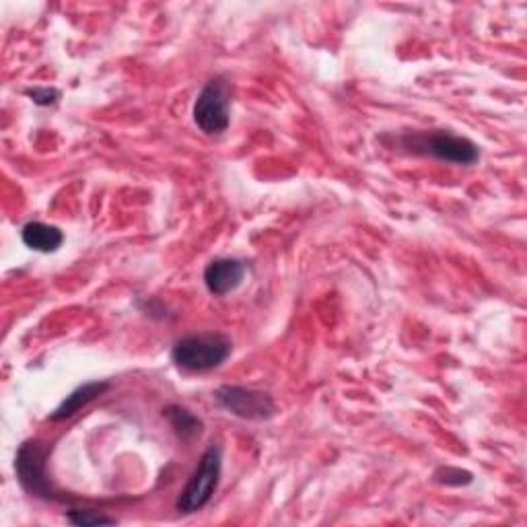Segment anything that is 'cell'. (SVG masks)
Instances as JSON below:
<instances>
[{"mask_svg": "<svg viewBox=\"0 0 527 527\" xmlns=\"http://www.w3.org/2000/svg\"><path fill=\"white\" fill-rule=\"evenodd\" d=\"M233 350L231 340L219 332H206L175 342L171 359L184 371L204 373L221 367Z\"/></svg>", "mask_w": 527, "mask_h": 527, "instance_id": "6da1fadb", "label": "cell"}, {"mask_svg": "<svg viewBox=\"0 0 527 527\" xmlns=\"http://www.w3.org/2000/svg\"><path fill=\"white\" fill-rule=\"evenodd\" d=\"M404 149L416 155H431L435 159L455 163V165H472L480 159L478 147L464 136H455L445 130L431 132H414L402 138Z\"/></svg>", "mask_w": 527, "mask_h": 527, "instance_id": "7a4b0ae2", "label": "cell"}, {"mask_svg": "<svg viewBox=\"0 0 527 527\" xmlns=\"http://www.w3.org/2000/svg\"><path fill=\"white\" fill-rule=\"evenodd\" d=\"M221 468H223L221 447L217 445L208 447L198 462V468L190 476L186 488L182 490L178 503H175L180 513H196L210 503L221 480Z\"/></svg>", "mask_w": 527, "mask_h": 527, "instance_id": "3957f363", "label": "cell"}, {"mask_svg": "<svg viewBox=\"0 0 527 527\" xmlns=\"http://www.w3.org/2000/svg\"><path fill=\"white\" fill-rule=\"evenodd\" d=\"M15 472L25 493L44 501H54L56 493L48 478V449L42 441H25L15 458Z\"/></svg>", "mask_w": 527, "mask_h": 527, "instance_id": "277c9868", "label": "cell"}, {"mask_svg": "<svg viewBox=\"0 0 527 527\" xmlns=\"http://www.w3.org/2000/svg\"><path fill=\"white\" fill-rule=\"evenodd\" d=\"M231 89L223 79L210 81L194 103V122L204 134H221L229 128Z\"/></svg>", "mask_w": 527, "mask_h": 527, "instance_id": "5b68a950", "label": "cell"}, {"mask_svg": "<svg viewBox=\"0 0 527 527\" xmlns=\"http://www.w3.org/2000/svg\"><path fill=\"white\" fill-rule=\"evenodd\" d=\"M215 400L221 408L243 420H268L276 412V404L268 394L241 385H223L215 392Z\"/></svg>", "mask_w": 527, "mask_h": 527, "instance_id": "8992f818", "label": "cell"}, {"mask_svg": "<svg viewBox=\"0 0 527 527\" xmlns=\"http://www.w3.org/2000/svg\"><path fill=\"white\" fill-rule=\"evenodd\" d=\"M243 276H245V264L241 260L217 258L204 270V285L213 295L225 297L243 283Z\"/></svg>", "mask_w": 527, "mask_h": 527, "instance_id": "52a82bcc", "label": "cell"}, {"mask_svg": "<svg viewBox=\"0 0 527 527\" xmlns=\"http://www.w3.org/2000/svg\"><path fill=\"white\" fill-rule=\"evenodd\" d=\"M108 390H110V383L108 381H91V383L81 385V388H77L73 394H68L62 400V404L54 410V414L50 416V420L58 423V420H66L70 416H75L81 408H85L87 404H91L95 398L103 396Z\"/></svg>", "mask_w": 527, "mask_h": 527, "instance_id": "ba28073f", "label": "cell"}, {"mask_svg": "<svg viewBox=\"0 0 527 527\" xmlns=\"http://www.w3.org/2000/svg\"><path fill=\"white\" fill-rule=\"evenodd\" d=\"M21 239L33 252H42V254H52L58 252L60 245L64 241V235L58 227L46 225V223H27L21 229Z\"/></svg>", "mask_w": 527, "mask_h": 527, "instance_id": "9c48e42d", "label": "cell"}, {"mask_svg": "<svg viewBox=\"0 0 527 527\" xmlns=\"http://www.w3.org/2000/svg\"><path fill=\"white\" fill-rule=\"evenodd\" d=\"M163 416L169 420V425L173 427V431L178 433V437H182L184 441H192L196 437L202 435V420L190 412L188 408L180 406V404H171L167 408H163Z\"/></svg>", "mask_w": 527, "mask_h": 527, "instance_id": "30bf717a", "label": "cell"}, {"mask_svg": "<svg viewBox=\"0 0 527 527\" xmlns=\"http://www.w3.org/2000/svg\"><path fill=\"white\" fill-rule=\"evenodd\" d=\"M66 519H68V523H73V525H83V527L112 525V523H116L114 517L101 515L99 511H93V509H73V511H68V513H66Z\"/></svg>", "mask_w": 527, "mask_h": 527, "instance_id": "8fae6325", "label": "cell"}, {"mask_svg": "<svg viewBox=\"0 0 527 527\" xmlns=\"http://www.w3.org/2000/svg\"><path fill=\"white\" fill-rule=\"evenodd\" d=\"M435 482L439 484H445V486H466V484H472L474 476L466 470H460V468H439L435 472Z\"/></svg>", "mask_w": 527, "mask_h": 527, "instance_id": "7c38bea8", "label": "cell"}, {"mask_svg": "<svg viewBox=\"0 0 527 527\" xmlns=\"http://www.w3.org/2000/svg\"><path fill=\"white\" fill-rule=\"evenodd\" d=\"M25 95L35 103V105H54L60 99V91L58 89H50V87H35V89H27Z\"/></svg>", "mask_w": 527, "mask_h": 527, "instance_id": "4fadbf2b", "label": "cell"}]
</instances>
